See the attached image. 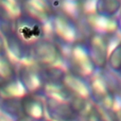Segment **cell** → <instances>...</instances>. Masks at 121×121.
I'll return each mask as SVG.
<instances>
[{
	"label": "cell",
	"mask_w": 121,
	"mask_h": 121,
	"mask_svg": "<svg viewBox=\"0 0 121 121\" xmlns=\"http://www.w3.org/2000/svg\"><path fill=\"white\" fill-rule=\"evenodd\" d=\"M18 121H32V120H31V119H29V118H27V117H26V116H23V117L19 118V119H18Z\"/></svg>",
	"instance_id": "52a82bcc"
},
{
	"label": "cell",
	"mask_w": 121,
	"mask_h": 121,
	"mask_svg": "<svg viewBox=\"0 0 121 121\" xmlns=\"http://www.w3.org/2000/svg\"><path fill=\"white\" fill-rule=\"evenodd\" d=\"M94 112L98 121H118L117 114L109 108L100 107L94 109Z\"/></svg>",
	"instance_id": "5b68a950"
},
{
	"label": "cell",
	"mask_w": 121,
	"mask_h": 121,
	"mask_svg": "<svg viewBox=\"0 0 121 121\" xmlns=\"http://www.w3.org/2000/svg\"><path fill=\"white\" fill-rule=\"evenodd\" d=\"M47 111L55 121H75L78 115L70 104L61 103L55 99L47 102Z\"/></svg>",
	"instance_id": "6da1fadb"
},
{
	"label": "cell",
	"mask_w": 121,
	"mask_h": 121,
	"mask_svg": "<svg viewBox=\"0 0 121 121\" xmlns=\"http://www.w3.org/2000/svg\"><path fill=\"white\" fill-rule=\"evenodd\" d=\"M92 60L93 62L99 66V67H104L107 60V46L106 43H103L102 41H98L93 44V49H92Z\"/></svg>",
	"instance_id": "3957f363"
},
{
	"label": "cell",
	"mask_w": 121,
	"mask_h": 121,
	"mask_svg": "<svg viewBox=\"0 0 121 121\" xmlns=\"http://www.w3.org/2000/svg\"><path fill=\"white\" fill-rule=\"evenodd\" d=\"M21 106L24 116L36 121L43 120L44 107L40 99L33 96H26L21 100Z\"/></svg>",
	"instance_id": "7a4b0ae2"
},
{
	"label": "cell",
	"mask_w": 121,
	"mask_h": 121,
	"mask_svg": "<svg viewBox=\"0 0 121 121\" xmlns=\"http://www.w3.org/2000/svg\"><path fill=\"white\" fill-rule=\"evenodd\" d=\"M109 64L112 69L121 71V43L112 51L109 58Z\"/></svg>",
	"instance_id": "8992f818"
},
{
	"label": "cell",
	"mask_w": 121,
	"mask_h": 121,
	"mask_svg": "<svg viewBox=\"0 0 121 121\" xmlns=\"http://www.w3.org/2000/svg\"><path fill=\"white\" fill-rule=\"evenodd\" d=\"M121 7L120 0H99L97 10L104 16H112Z\"/></svg>",
	"instance_id": "277c9868"
}]
</instances>
